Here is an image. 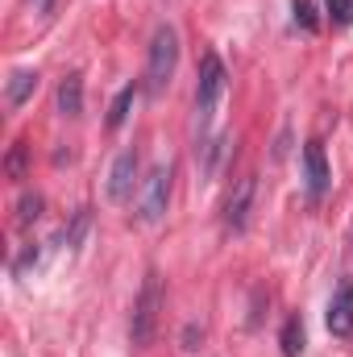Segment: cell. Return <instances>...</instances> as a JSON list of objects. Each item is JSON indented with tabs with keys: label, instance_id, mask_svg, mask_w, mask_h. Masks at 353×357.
<instances>
[{
	"label": "cell",
	"instance_id": "6da1fadb",
	"mask_svg": "<svg viewBox=\"0 0 353 357\" xmlns=\"http://www.w3.org/2000/svg\"><path fill=\"white\" fill-rule=\"evenodd\" d=\"M158 320H163V274L150 270L142 291H137V303H133V316H129V337L137 349H146L154 337H158Z\"/></svg>",
	"mask_w": 353,
	"mask_h": 357
},
{
	"label": "cell",
	"instance_id": "7a4b0ae2",
	"mask_svg": "<svg viewBox=\"0 0 353 357\" xmlns=\"http://www.w3.org/2000/svg\"><path fill=\"white\" fill-rule=\"evenodd\" d=\"M175 67H179V33L171 25H158L154 38H150V59H146V91L163 96L175 79Z\"/></svg>",
	"mask_w": 353,
	"mask_h": 357
},
{
	"label": "cell",
	"instance_id": "3957f363",
	"mask_svg": "<svg viewBox=\"0 0 353 357\" xmlns=\"http://www.w3.org/2000/svg\"><path fill=\"white\" fill-rule=\"evenodd\" d=\"M220 96H225V67H220L216 54H204V63H200V88H195V125H200V133L212 125Z\"/></svg>",
	"mask_w": 353,
	"mask_h": 357
},
{
	"label": "cell",
	"instance_id": "277c9868",
	"mask_svg": "<svg viewBox=\"0 0 353 357\" xmlns=\"http://www.w3.org/2000/svg\"><path fill=\"white\" fill-rule=\"evenodd\" d=\"M167 204H171V167H154L146 187H142V204H137V216L146 225H158L167 216Z\"/></svg>",
	"mask_w": 353,
	"mask_h": 357
},
{
	"label": "cell",
	"instance_id": "5b68a950",
	"mask_svg": "<svg viewBox=\"0 0 353 357\" xmlns=\"http://www.w3.org/2000/svg\"><path fill=\"white\" fill-rule=\"evenodd\" d=\"M254 191H258V178H254V175L237 178V187L229 191V204H225V225H229L233 233H241V229L250 225V208H254Z\"/></svg>",
	"mask_w": 353,
	"mask_h": 357
},
{
	"label": "cell",
	"instance_id": "8992f818",
	"mask_svg": "<svg viewBox=\"0 0 353 357\" xmlns=\"http://www.w3.org/2000/svg\"><path fill=\"white\" fill-rule=\"evenodd\" d=\"M133 178H137V150H121L112 171H108V199L125 204L133 195Z\"/></svg>",
	"mask_w": 353,
	"mask_h": 357
},
{
	"label": "cell",
	"instance_id": "52a82bcc",
	"mask_svg": "<svg viewBox=\"0 0 353 357\" xmlns=\"http://www.w3.org/2000/svg\"><path fill=\"white\" fill-rule=\"evenodd\" d=\"M324 324H329V333H333V337H341V341H350V337H353V278L337 287V295H333V303H329Z\"/></svg>",
	"mask_w": 353,
	"mask_h": 357
},
{
	"label": "cell",
	"instance_id": "ba28073f",
	"mask_svg": "<svg viewBox=\"0 0 353 357\" xmlns=\"http://www.w3.org/2000/svg\"><path fill=\"white\" fill-rule=\"evenodd\" d=\"M303 175H308V191L312 195H324L329 191V158H324V146L320 142H308L303 146Z\"/></svg>",
	"mask_w": 353,
	"mask_h": 357
},
{
	"label": "cell",
	"instance_id": "9c48e42d",
	"mask_svg": "<svg viewBox=\"0 0 353 357\" xmlns=\"http://www.w3.org/2000/svg\"><path fill=\"white\" fill-rule=\"evenodd\" d=\"M59 112L63 116H80L84 112V75H67L59 84Z\"/></svg>",
	"mask_w": 353,
	"mask_h": 357
},
{
	"label": "cell",
	"instance_id": "30bf717a",
	"mask_svg": "<svg viewBox=\"0 0 353 357\" xmlns=\"http://www.w3.org/2000/svg\"><path fill=\"white\" fill-rule=\"evenodd\" d=\"M278 345H283V357H303L308 337H303V320H299V316H291V320L283 324V337H278Z\"/></svg>",
	"mask_w": 353,
	"mask_h": 357
},
{
	"label": "cell",
	"instance_id": "8fae6325",
	"mask_svg": "<svg viewBox=\"0 0 353 357\" xmlns=\"http://www.w3.org/2000/svg\"><path fill=\"white\" fill-rule=\"evenodd\" d=\"M133 100H137V88H133V84L117 91V100H112V108H108V129H121V125H125V116H129Z\"/></svg>",
	"mask_w": 353,
	"mask_h": 357
},
{
	"label": "cell",
	"instance_id": "7c38bea8",
	"mask_svg": "<svg viewBox=\"0 0 353 357\" xmlns=\"http://www.w3.org/2000/svg\"><path fill=\"white\" fill-rule=\"evenodd\" d=\"M33 88H38V71H17L8 79V104H25L33 96Z\"/></svg>",
	"mask_w": 353,
	"mask_h": 357
},
{
	"label": "cell",
	"instance_id": "4fadbf2b",
	"mask_svg": "<svg viewBox=\"0 0 353 357\" xmlns=\"http://www.w3.org/2000/svg\"><path fill=\"white\" fill-rule=\"evenodd\" d=\"M88 225H91V212H88V208H80V212H75V220H71V229H63V245H67V250H80V241H84Z\"/></svg>",
	"mask_w": 353,
	"mask_h": 357
},
{
	"label": "cell",
	"instance_id": "5bb4252c",
	"mask_svg": "<svg viewBox=\"0 0 353 357\" xmlns=\"http://www.w3.org/2000/svg\"><path fill=\"white\" fill-rule=\"evenodd\" d=\"M25 158H29V146H25V142H13V150H8V158H4L8 178H25Z\"/></svg>",
	"mask_w": 353,
	"mask_h": 357
},
{
	"label": "cell",
	"instance_id": "9a60e30c",
	"mask_svg": "<svg viewBox=\"0 0 353 357\" xmlns=\"http://www.w3.org/2000/svg\"><path fill=\"white\" fill-rule=\"evenodd\" d=\"M42 216V195H21V204H17V225L25 229V225H33Z\"/></svg>",
	"mask_w": 353,
	"mask_h": 357
},
{
	"label": "cell",
	"instance_id": "2e32d148",
	"mask_svg": "<svg viewBox=\"0 0 353 357\" xmlns=\"http://www.w3.org/2000/svg\"><path fill=\"white\" fill-rule=\"evenodd\" d=\"M291 8H295V25H303L308 33H316V29H320V21H316V8H312V0H291Z\"/></svg>",
	"mask_w": 353,
	"mask_h": 357
},
{
	"label": "cell",
	"instance_id": "e0dca14e",
	"mask_svg": "<svg viewBox=\"0 0 353 357\" xmlns=\"http://www.w3.org/2000/svg\"><path fill=\"white\" fill-rule=\"evenodd\" d=\"M329 4V17L337 25H353V0H324Z\"/></svg>",
	"mask_w": 353,
	"mask_h": 357
},
{
	"label": "cell",
	"instance_id": "ac0fdd59",
	"mask_svg": "<svg viewBox=\"0 0 353 357\" xmlns=\"http://www.w3.org/2000/svg\"><path fill=\"white\" fill-rule=\"evenodd\" d=\"M25 266H38V245H25V254L17 258V266H13V274H25Z\"/></svg>",
	"mask_w": 353,
	"mask_h": 357
},
{
	"label": "cell",
	"instance_id": "d6986e66",
	"mask_svg": "<svg viewBox=\"0 0 353 357\" xmlns=\"http://www.w3.org/2000/svg\"><path fill=\"white\" fill-rule=\"evenodd\" d=\"M195 337H204V333H200V328H195V324H191V328H187V333H183V349H200V345H195Z\"/></svg>",
	"mask_w": 353,
	"mask_h": 357
},
{
	"label": "cell",
	"instance_id": "ffe728a7",
	"mask_svg": "<svg viewBox=\"0 0 353 357\" xmlns=\"http://www.w3.org/2000/svg\"><path fill=\"white\" fill-rule=\"evenodd\" d=\"M54 4H59V0H33V8H38V13H54Z\"/></svg>",
	"mask_w": 353,
	"mask_h": 357
}]
</instances>
